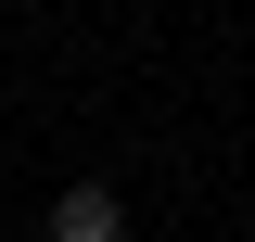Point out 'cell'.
<instances>
[{"label":"cell","mask_w":255,"mask_h":242,"mask_svg":"<svg viewBox=\"0 0 255 242\" xmlns=\"http://www.w3.org/2000/svg\"><path fill=\"white\" fill-rule=\"evenodd\" d=\"M51 242H128V204H115L102 179H77V191L51 204Z\"/></svg>","instance_id":"cell-1"}]
</instances>
